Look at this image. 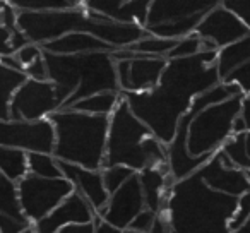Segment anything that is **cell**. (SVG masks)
Instances as JSON below:
<instances>
[{"mask_svg":"<svg viewBox=\"0 0 250 233\" xmlns=\"http://www.w3.org/2000/svg\"><path fill=\"white\" fill-rule=\"evenodd\" d=\"M216 59L218 52L170 59L156 87L143 93L120 94L153 136L168 146L177 134L180 119L190 110L192 101L221 83Z\"/></svg>","mask_w":250,"mask_h":233,"instance_id":"1","label":"cell"},{"mask_svg":"<svg viewBox=\"0 0 250 233\" xmlns=\"http://www.w3.org/2000/svg\"><path fill=\"white\" fill-rule=\"evenodd\" d=\"M18 28L29 43L40 46L69 33H89L115 50H122L149 35L143 26L106 19L89 12L84 5L60 11L18 12Z\"/></svg>","mask_w":250,"mask_h":233,"instance_id":"2","label":"cell"},{"mask_svg":"<svg viewBox=\"0 0 250 233\" xmlns=\"http://www.w3.org/2000/svg\"><path fill=\"white\" fill-rule=\"evenodd\" d=\"M238 197L212 191L199 171L173 184L163 211L175 233H231Z\"/></svg>","mask_w":250,"mask_h":233,"instance_id":"3","label":"cell"},{"mask_svg":"<svg viewBox=\"0 0 250 233\" xmlns=\"http://www.w3.org/2000/svg\"><path fill=\"white\" fill-rule=\"evenodd\" d=\"M48 81L57 86L65 110L86 96L104 91L120 93L117 65L111 52H93L83 55H53L43 50Z\"/></svg>","mask_w":250,"mask_h":233,"instance_id":"4","label":"cell"},{"mask_svg":"<svg viewBox=\"0 0 250 233\" xmlns=\"http://www.w3.org/2000/svg\"><path fill=\"white\" fill-rule=\"evenodd\" d=\"M55 129L53 156L60 161L101 170L106 154L110 117L87 115L76 110H59L50 115Z\"/></svg>","mask_w":250,"mask_h":233,"instance_id":"5","label":"cell"},{"mask_svg":"<svg viewBox=\"0 0 250 233\" xmlns=\"http://www.w3.org/2000/svg\"><path fill=\"white\" fill-rule=\"evenodd\" d=\"M151 134L153 132L147 129L146 124L137 119L127 101L122 98L118 106L110 115L103 168L122 165L137 173L151 168L146 149H144V139Z\"/></svg>","mask_w":250,"mask_h":233,"instance_id":"6","label":"cell"},{"mask_svg":"<svg viewBox=\"0 0 250 233\" xmlns=\"http://www.w3.org/2000/svg\"><path fill=\"white\" fill-rule=\"evenodd\" d=\"M243 94L201 110L188 126L187 148L192 156H212L233 136V122L240 115Z\"/></svg>","mask_w":250,"mask_h":233,"instance_id":"7","label":"cell"},{"mask_svg":"<svg viewBox=\"0 0 250 233\" xmlns=\"http://www.w3.org/2000/svg\"><path fill=\"white\" fill-rule=\"evenodd\" d=\"M18 191L24 216L31 225H35L52 212L76 189L65 177L46 178L28 173L18 182Z\"/></svg>","mask_w":250,"mask_h":233,"instance_id":"8","label":"cell"},{"mask_svg":"<svg viewBox=\"0 0 250 233\" xmlns=\"http://www.w3.org/2000/svg\"><path fill=\"white\" fill-rule=\"evenodd\" d=\"M62 108V100L52 81L26 79L11 100V120L50 119V115Z\"/></svg>","mask_w":250,"mask_h":233,"instance_id":"9","label":"cell"},{"mask_svg":"<svg viewBox=\"0 0 250 233\" xmlns=\"http://www.w3.org/2000/svg\"><path fill=\"white\" fill-rule=\"evenodd\" d=\"M0 146L26 153H53L55 129L52 120H0Z\"/></svg>","mask_w":250,"mask_h":233,"instance_id":"10","label":"cell"},{"mask_svg":"<svg viewBox=\"0 0 250 233\" xmlns=\"http://www.w3.org/2000/svg\"><path fill=\"white\" fill-rule=\"evenodd\" d=\"M168 59L136 53L130 59L115 60L120 93H143L158 86Z\"/></svg>","mask_w":250,"mask_h":233,"instance_id":"11","label":"cell"},{"mask_svg":"<svg viewBox=\"0 0 250 233\" xmlns=\"http://www.w3.org/2000/svg\"><path fill=\"white\" fill-rule=\"evenodd\" d=\"M143 209H146V201H144L139 173L136 171L122 187L110 194L108 204L104 206L103 211L98 212V216L115 228L125 230L129 228L130 223Z\"/></svg>","mask_w":250,"mask_h":233,"instance_id":"12","label":"cell"},{"mask_svg":"<svg viewBox=\"0 0 250 233\" xmlns=\"http://www.w3.org/2000/svg\"><path fill=\"white\" fill-rule=\"evenodd\" d=\"M199 175L208 187L212 191L223 192V194L240 197L242 194L250 191L249 173L245 170L233 167L221 149L214 153L199 170Z\"/></svg>","mask_w":250,"mask_h":233,"instance_id":"13","label":"cell"},{"mask_svg":"<svg viewBox=\"0 0 250 233\" xmlns=\"http://www.w3.org/2000/svg\"><path fill=\"white\" fill-rule=\"evenodd\" d=\"M195 33L202 40H209L214 43L216 48L221 50L249 35L250 28L225 5H218L202 18Z\"/></svg>","mask_w":250,"mask_h":233,"instance_id":"14","label":"cell"},{"mask_svg":"<svg viewBox=\"0 0 250 233\" xmlns=\"http://www.w3.org/2000/svg\"><path fill=\"white\" fill-rule=\"evenodd\" d=\"M98 218L96 211L91 208V204L74 191L67 199H63L52 212L31 225L35 233H57L59 230L65 228L69 225H87L94 223Z\"/></svg>","mask_w":250,"mask_h":233,"instance_id":"15","label":"cell"},{"mask_svg":"<svg viewBox=\"0 0 250 233\" xmlns=\"http://www.w3.org/2000/svg\"><path fill=\"white\" fill-rule=\"evenodd\" d=\"M59 165L63 177L74 185L76 192H79L89 202L91 208L96 211V214L100 211H103L104 206L108 204V199H110V192L104 187L101 170H89V168H84L79 167V165H72L60 160Z\"/></svg>","mask_w":250,"mask_h":233,"instance_id":"16","label":"cell"},{"mask_svg":"<svg viewBox=\"0 0 250 233\" xmlns=\"http://www.w3.org/2000/svg\"><path fill=\"white\" fill-rule=\"evenodd\" d=\"M221 4L223 0H153L146 26L206 16Z\"/></svg>","mask_w":250,"mask_h":233,"instance_id":"17","label":"cell"},{"mask_svg":"<svg viewBox=\"0 0 250 233\" xmlns=\"http://www.w3.org/2000/svg\"><path fill=\"white\" fill-rule=\"evenodd\" d=\"M14 53L16 50L11 42V31L4 24H0V57ZM26 79L28 76L24 72L11 69L0 60V120L11 119V100Z\"/></svg>","mask_w":250,"mask_h":233,"instance_id":"18","label":"cell"},{"mask_svg":"<svg viewBox=\"0 0 250 233\" xmlns=\"http://www.w3.org/2000/svg\"><path fill=\"white\" fill-rule=\"evenodd\" d=\"M139 180L141 187H143L146 208L154 212H161L165 209V206H167L168 194H170L171 187L177 182L171 177L168 163L139 171Z\"/></svg>","mask_w":250,"mask_h":233,"instance_id":"19","label":"cell"},{"mask_svg":"<svg viewBox=\"0 0 250 233\" xmlns=\"http://www.w3.org/2000/svg\"><path fill=\"white\" fill-rule=\"evenodd\" d=\"M45 52L53 55H83L93 52H115L113 46L104 43L103 40L89 35V33H69L57 40L42 45Z\"/></svg>","mask_w":250,"mask_h":233,"instance_id":"20","label":"cell"},{"mask_svg":"<svg viewBox=\"0 0 250 233\" xmlns=\"http://www.w3.org/2000/svg\"><path fill=\"white\" fill-rule=\"evenodd\" d=\"M249 62H250V33L247 36H243L242 40H238V42L218 50L216 65H218V72L221 81H225L236 69H240V67H243Z\"/></svg>","mask_w":250,"mask_h":233,"instance_id":"21","label":"cell"},{"mask_svg":"<svg viewBox=\"0 0 250 233\" xmlns=\"http://www.w3.org/2000/svg\"><path fill=\"white\" fill-rule=\"evenodd\" d=\"M122 100L120 93H113V91H104V93H96L86 96L83 100L76 101L70 105V110L83 111L87 115H100V117H110L115 111V108L118 106ZM67 110V108H65Z\"/></svg>","mask_w":250,"mask_h":233,"instance_id":"22","label":"cell"},{"mask_svg":"<svg viewBox=\"0 0 250 233\" xmlns=\"http://www.w3.org/2000/svg\"><path fill=\"white\" fill-rule=\"evenodd\" d=\"M0 214L9 216V218L26 223V225H31L24 216V211H22L18 182L9 180L4 175H0Z\"/></svg>","mask_w":250,"mask_h":233,"instance_id":"23","label":"cell"},{"mask_svg":"<svg viewBox=\"0 0 250 233\" xmlns=\"http://www.w3.org/2000/svg\"><path fill=\"white\" fill-rule=\"evenodd\" d=\"M28 173V153L26 151L0 146V175H4L12 182H19Z\"/></svg>","mask_w":250,"mask_h":233,"instance_id":"24","label":"cell"},{"mask_svg":"<svg viewBox=\"0 0 250 233\" xmlns=\"http://www.w3.org/2000/svg\"><path fill=\"white\" fill-rule=\"evenodd\" d=\"M202 18L204 16H194V18L178 19V21H168V22H161V24L146 26V31L149 35L160 36V38L182 40L185 36L195 33V29H197L199 22L202 21Z\"/></svg>","mask_w":250,"mask_h":233,"instance_id":"25","label":"cell"},{"mask_svg":"<svg viewBox=\"0 0 250 233\" xmlns=\"http://www.w3.org/2000/svg\"><path fill=\"white\" fill-rule=\"evenodd\" d=\"M28 170L29 173L38 175V177H63L59 160L53 156V153H28Z\"/></svg>","mask_w":250,"mask_h":233,"instance_id":"26","label":"cell"},{"mask_svg":"<svg viewBox=\"0 0 250 233\" xmlns=\"http://www.w3.org/2000/svg\"><path fill=\"white\" fill-rule=\"evenodd\" d=\"M177 42L178 40H168V38H160V36H154V35H147L146 38L139 40L132 46H129V50L139 53V55L165 57L167 59L168 53L177 45Z\"/></svg>","mask_w":250,"mask_h":233,"instance_id":"27","label":"cell"},{"mask_svg":"<svg viewBox=\"0 0 250 233\" xmlns=\"http://www.w3.org/2000/svg\"><path fill=\"white\" fill-rule=\"evenodd\" d=\"M151 4H153V0H129V2L120 9V12H118L115 21L132 22V24H139V26H143V28H146Z\"/></svg>","mask_w":250,"mask_h":233,"instance_id":"28","label":"cell"},{"mask_svg":"<svg viewBox=\"0 0 250 233\" xmlns=\"http://www.w3.org/2000/svg\"><path fill=\"white\" fill-rule=\"evenodd\" d=\"M18 12H42L70 9L65 0H5Z\"/></svg>","mask_w":250,"mask_h":233,"instance_id":"29","label":"cell"},{"mask_svg":"<svg viewBox=\"0 0 250 233\" xmlns=\"http://www.w3.org/2000/svg\"><path fill=\"white\" fill-rule=\"evenodd\" d=\"M101 173H103V182H104L106 191L110 192V194H113V192L117 191L118 187H122L136 171L127 167H122V165H113V167L101 168Z\"/></svg>","mask_w":250,"mask_h":233,"instance_id":"30","label":"cell"},{"mask_svg":"<svg viewBox=\"0 0 250 233\" xmlns=\"http://www.w3.org/2000/svg\"><path fill=\"white\" fill-rule=\"evenodd\" d=\"M202 52V38L197 33H192V35L185 36V38L178 40L177 45L173 46L170 53H168L167 59H185V57L197 55Z\"/></svg>","mask_w":250,"mask_h":233,"instance_id":"31","label":"cell"},{"mask_svg":"<svg viewBox=\"0 0 250 233\" xmlns=\"http://www.w3.org/2000/svg\"><path fill=\"white\" fill-rule=\"evenodd\" d=\"M129 0H84V7L89 12L98 16H103L106 19H117L120 9L127 4Z\"/></svg>","mask_w":250,"mask_h":233,"instance_id":"32","label":"cell"},{"mask_svg":"<svg viewBox=\"0 0 250 233\" xmlns=\"http://www.w3.org/2000/svg\"><path fill=\"white\" fill-rule=\"evenodd\" d=\"M249 216H250V191L238 197L235 214H233L231 221H229V230H231V233H235L236 230L249 219Z\"/></svg>","mask_w":250,"mask_h":233,"instance_id":"33","label":"cell"},{"mask_svg":"<svg viewBox=\"0 0 250 233\" xmlns=\"http://www.w3.org/2000/svg\"><path fill=\"white\" fill-rule=\"evenodd\" d=\"M14 55H16V59L21 62V65L26 69L28 65H31V64H35L36 60L42 59L43 48L40 45H36V43H28V45H24L22 48H19Z\"/></svg>","mask_w":250,"mask_h":233,"instance_id":"34","label":"cell"},{"mask_svg":"<svg viewBox=\"0 0 250 233\" xmlns=\"http://www.w3.org/2000/svg\"><path fill=\"white\" fill-rule=\"evenodd\" d=\"M156 218H158V212H154L146 208L136 216V219L130 223L129 228L136 230V232H141V233H151L153 232L154 223H156Z\"/></svg>","mask_w":250,"mask_h":233,"instance_id":"35","label":"cell"},{"mask_svg":"<svg viewBox=\"0 0 250 233\" xmlns=\"http://www.w3.org/2000/svg\"><path fill=\"white\" fill-rule=\"evenodd\" d=\"M221 5H225L235 16H238L250 28V0H223Z\"/></svg>","mask_w":250,"mask_h":233,"instance_id":"36","label":"cell"},{"mask_svg":"<svg viewBox=\"0 0 250 233\" xmlns=\"http://www.w3.org/2000/svg\"><path fill=\"white\" fill-rule=\"evenodd\" d=\"M223 83H236L242 87L243 93L249 94L250 93V62L245 64L243 67H240V69H236L235 72L229 77H226Z\"/></svg>","mask_w":250,"mask_h":233,"instance_id":"37","label":"cell"},{"mask_svg":"<svg viewBox=\"0 0 250 233\" xmlns=\"http://www.w3.org/2000/svg\"><path fill=\"white\" fill-rule=\"evenodd\" d=\"M24 74L29 79H38V81H46L48 79V70H46L45 57H42L40 60H36L35 64L28 65L24 69Z\"/></svg>","mask_w":250,"mask_h":233,"instance_id":"38","label":"cell"},{"mask_svg":"<svg viewBox=\"0 0 250 233\" xmlns=\"http://www.w3.org/2000/svg\"><path fill=\"white\" fill-rule=\"evenodd\" d=\"M29 226L31 225H26V223L16 221V219L9 218V216L0 214V233H22Z\"/></svg>","mask_w":250,"mask_h":233,"instance_id":"39","label":"cell"},{"mask_svg":"<svg viewBox=\"0 0 250 233\" xmlns=\"http://www.w3.org/2000/svg\"><path fill=\"white\" fill-rule=\"evenodd\" d=\"M240 117L245 122L247 130L250 132V94H243L242 98V106H240Z\"/></svg>","mask_w":250,"mask_h":233,"instance_id":"40","label":"cell"},{"mask_svg":"<svg viewBox=\"0 0 250 233\" xmlns=\"http://www.w3.org/2000/svg\"><path fill=\"white\" fill-rule=\"evenodd\" d=\"M94 232V223H87V225H69L65 228L59 230L57 233H93Z\"/></svg>","mask_w":250,"mask_h":233,"instance_id":"41","label":"cell"},{"mask_svg":"<svg viewBox=\"0 0 250 233\" xmlns=\"http://www.w3.org/2000/svg\"><path fill=\"white\" fill-rule=\"evenodd\" d=\"M93 233H122V230L111 226L110 223L103 221V219L98 216L96 221H94V232Z\"/></svg>","mask_w":250,"mask_h":233,"instance_id":"42","label":"cell"},{"mask_svg":"<svg viewBox=\"0 0 250 233\" xmlns=\"http://www.w3.org/2000/svg\"><path fill=\"white\" fill-rule=\"evenodd\" d=\"M245 132H249V130H247V126L242 120V117L238 115L235 119V122H233V136H235V134H245Z\"/></svg>","mask_w":250,"mask_h":233,"instance_id":"43","label":"cell"},{"mask_svg":"<svg viewBox=\"0 0 250 233\" xmlns=\"http://www.w3.org/2000/svg\"><path fill=\"white\" fill-rule=\"evenodd\" d=\"M245 151H247V158H249V161H247V167H245V171H250V132L245 134Z\"/></svg>","mask_w":250,"mask_h":233,"instance_id":"44","label":"cell"},{"mask_svg":"<svg viewBox=\"0 0 250 233\" xmlns=\"http://www.w3.org/2000/svg\"><path fill=\"white\" fill-rule=\"evenodd\" d=\"M235 233H250V216H249V219H247V221L243 223V225L240 226Z\"/></svg>","mask_w":250,"mask_h":233,"instance_id":"45","label":"cell"},{"mask_svg":"<svg viewBox=\"0 0 250 233\" xmlns=\"http://www.w3.org/2000/svg\"><path fill=\"white\" fill-rule=\"evenodd\" d=\"M67 4H69V7H81V5H84V0H65Z\"/></svg>","mask_w":250,"mask_h":233,"instance_id":"46","label":"cell"},{"mask_svg":"<svg viewBox=\"0 0 250 233\" xmlns=\"http://www.w3.org/2000/svg\"><path fill=\"white\" fill-rule=\"evenodd\" d=\"M122 233H141V232H136V230H132V228H125V230H122Z\"/></svg>","mask_w":250,"mask_h":233,"instance_id":"47","label":"cell"},{"mask_svg":"<svg viewBox=\"0 0 250 233\" xmlns=\"http://www.w3.org/2000/svg\"><path fill=\"white\" fill-rule=\"evenodd\" d=\"M22 233H35V232H33V228H31V226H29V228H28V230H24V232H22Z\"/></svg>","mask_w":250,"mask_h":233,"instance_id":"48","label":"cell"},{"mask_svg":"<svg viewBox=\"0 0 250 233\" xmlns=\"http://www.w3.org/2000/svg\"><path fill=\"white\" fill-rule=\"evenodd\" d=\"M171 233H175V232H171Z\"/></svg>","mask_w":250,"mask_h":233,"instance_id":"49","label":"cell"},{"mask_svg":"<svg viewBox=\"0 0 250 233\" xmlns=\"http://www.w3.org/2000/svg\"><path fill=\"white\" fill-rule=\"evenodd\" d=\"M249 94H250V93H249Z\"/></svg>","mask_w":250,"mask_h":233,"instance_id":"50","label":"cell"}]
</instances>
